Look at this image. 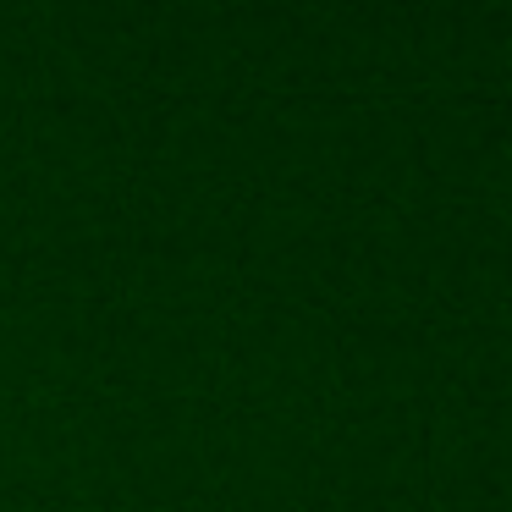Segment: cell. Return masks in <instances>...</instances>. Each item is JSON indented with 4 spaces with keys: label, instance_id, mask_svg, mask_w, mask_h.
I'll return each mask as SVG.
<instances>
[]
</instances>
